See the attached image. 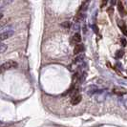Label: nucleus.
<instances>
[{"label":"nucleus","instance_id":"1","mask_svg":"<svg viewBox=\"0 0 127 127\" xmlns=\"http://www.w3.org/2000/svg\"><path fill=\"white\" fill-rule=\"evenodd\" d=\"M17 66H18L17 62H15L14 60H9V61L5 62L4 64H2V65L0 66V73L5 72V71H8V70H10V69H14V68H16Z\"/></svg>","mask_w":127,"mask_h":127},{"label":"nucleus","instance_id":"2","mask_svg":"<svg viewBox=\"0 0 127 127\" xmlns=\"http://www.w3.org/2000/svg\"><path fill=\"white\" fill-rule=\"evenodd\" d=\"M108 98V91L107 90H98L95 94V99L98 102H102Z\"/></svg>","mask_w":127,"mask_h":127},{"label":"nucleus","instance_id":"3","mask_svg":"<svg viewBox=\"0 0 127 127\" xmlns=\"http://www.w3.org/2000/svg\"><path fill=\"white\" fill-rule=\"evenodd\" d=\"M12 35H13V31H12V30H10V31H6V32L0 34V42L3 41V40L8 39L9 37H11V36H12Z\"/></svg>","mask_w":127,"mask_h":127},{"label":"nucleus","instance_id":"4","mask_svg":"<svg viewBox=\"0 0 127 127\" xmlns=\"http://www.w3.org/2000/svg\"><path fill=\"white\" fill-rule=\"evenodd\" d=\"M99 89L97 87V86H95V85H92V86H89L87 89H86V93L88 94V95H90V96H92V95H95L96 93L98 92Z\"/></svg>","mask_w":127,"mask_h":127},{"label":"nucleus","instance_id":"5","mask_svg":"<svg viewBox=\"0 0 127 127\" xmlns=\"http://www.w3.org/2000/svg\"><path fill=\"white\" fill-rule=\"evenodd\" d=\"M117 25H118V27L121 29L122 34L127 36V27H126V25H125V23H124V21H122V20L117 21Z\"/></svg>","mask_w":127,"mask_h":127},{"label":"nucleus","instance_id":"6","mask_svg":"<svg viewBox=\"0 0 127 127\" xmlns=\"http://www.w3.org/2000/svg\"><path fill=\"white\" fill-rule=\"evenodd\" d=\"M83 51H84L83 44H77L76 47H75V49H74V54L75 55H80Z\"/></svg>","mask_w":127,"mask_h":127},{"label":"nucleus","instance_id":"7","mask_svg":"<svg viewBox=\"0 0 127 127\" xmlns=\"http://www.w3.org/2000/svg\"><path fill=\"white\" fill-rule=\"evenodd\" d=\"M81 99H82V98H81L80 95H77V96H75V97L72 98V99H71V103L73 104V105H77V104H78L79 102H80Z\"/></svg>","mask_w":127,"mask_h":127},{"label":"nucleus","instance_id":"8","mask_svg":"<svg viewBox=\"0 0 127 127\" xmlns=\"http://www.w3.org/2000/svg\"><path fill=\"white\" fill-rule=\"evenodd\" d=\"M84 58H85V56L83 55V54H80V55H78L77 58H75V63L76 64H78V65H80V64H82L83 62H84Z\"/></svg>","mask_w":127,"mask_h":127},{"label":"nucleus","instance_id":"9","mask_svg":"<svg viewBox=\"0 0 127 127\" xmlns=\"http://www.w3.org/2000/svg\"><path fill=\"white\" fill-rule=\"evenodd\" d=\"M81 41V36L79 34H75L73 36V39H72V42L73 43H76V44H80Z\"/></svg>","mask_w":127,"mask_h":127},{"label":"nucleus","instance_id":"10","mask_svg":"<svg viewBox=\"0 0 127 127\" xmlns=\"http://www.w3.org/2000/svg\"><path fill=\"white\" fill-rule=\"evenodd\" d=\"M117 10H118V12L120 13V15L121 16H124L125 15V11H124V7H123V5H122V3L119 1V2H117Z\"/></svg>","mask_w":127,"mask_h":127},{"label":"nucleus","instance_id":"11","mask_svg":"<svg viewBox=\"0 0 127 127\" xmlns=\"http://www.w3.org/2000/svg\"><path fill=\"white\" fill-rule=\"evenodd\" d=\"M88 5H89V2H88V1H84V2H82L79 12H85V11L87 10V8H88Z\"/></svg>","mask_w":127,"mask_h":127},{"label":"nucleus","instance_id":"12","mask_svg":"<svg viewBox=\"0 0 127 127\" xmlns=\"http://www.w3.org/2000/svg\"><path fill=\"white\" fill-rule=\"evenodd\" d=\"M123 56H124V51L123 50H118L117 52V54H116V57L117 58H121Z\"/></svg>","mask_w":127,"mask_h":127},{"label":"nucleus","instance_id":"13","mask_svg":"<svg viewBox=\"0 0 127 127\" xmlns=\"http://www.w3.org/2000/svg\"><path fill=\"white\" fill-rule=\"evenodd\" d=\"M6 50H7V45H6V44H3V43H0V54H1V53H4Z\"/></svg>","mask_w":127,"mask_h":127},{"label":"nucleus","instance_id":"14","mask_svg":"<svg viewBox=\"0 0 127 127\" xmlns=\"http://www.w3.org/2000/svg\"><path fill=\"white\" fill-rule=\"evenodd\" d=\"M120 102H121V104L124 106V108H126L127 109V98H122L120 99Z\"/></svg>","mask_w":127,"mask_h":127},{"label":"nucleus","instance_id":"15","mask_svg":"<svg viewBox=\"0 0 127 127\" xmlns=\"http://www.w3.org/2000/svg\"><path fill=\"white\" fill-rule=\"evenodd\" d=\"M92 28H93V31H94L96 34H98V26H97V25H95V24H94V25L92 26Z\"/></svg>","mask_w":127,"mask_h":127},{"label":"nucleus","instance_id":"16","mask_svg":"<svg viewBox=\"0 0 127 127\" xmlns=\"http://www.w3.org/2000/svg\"><path fill=\"white\" fill-rule=\"evenodd\" d=\"M120 43H121V45H122V46L125 47L127 45L126 39H125V38H121V39H120Z\"/></svg>","mask_w":127,"mask_h":127},{"label":"nucleus","instance_id":"17","mask_svg":"<svg viewBox=\"0 0 127 127\" xmlns=\"http://www.w3.org/2000/svg\"><path fill=\"white\" fill-rule=\"evenodd\" d=\"M9 20H10V19H9V18H7V19H5V20H2V21H0V28H1L2 26H4V25L7 23Z\"/></svg>","mask_w":127,"mask_h":127},{"label":"nucleus","instance_id":"18","mask_svg":"<svg viewBox=\"0 0 127 127\" xmlns=\"http://www.w3.org/2000/svg\"><path fill=\"white\" fill-rule=\"evenodd\" d=\"M73 29H74V31H78V30L79 29V24L75 22V25L73 26Z\"/></svg>","mask_w":127,"mask_h":127},{"label":"nucleus","instance_id":"19","mask_svg":"<svg viewBox=\"0 0 127 127\" xmlns=\"http://www.w3.org/2000/svg\"><path fill=\"white\" fill-rule=\"evenodd\" d=\"M63 27H65V28H69L70 27V22H64V23L61 24Z\"/></svg>","mask_w":127,"mask_h":127},{"label":"nucleus","instance_id":"20","mask_svg":"<svg viewBox=\"0 0 127 127\" xmlns=\"http://www.w3.org/2000/svg\"><path fill=\"white\" fill-rule=\"evenodd\" d=\"M108 12L110 13V15H112V14H111V13H113V8H112V7H111L110 9H108Z\"/></svg>","mask_w":127,"mask_h":127},{"label":"nucleus","instance_id":"21","mask_svg":"<svg viewBox=\"0 0 127 127\" xmlns=\"http://www.w3.org/2000/svg\"><path fill=\"white\" fill-rule=\"evenodd\" d=\"M3 18V14L2 13H0V21H1V19Z\"/></svg>","mask_w":127,"mask_h":127}]
</instances>
